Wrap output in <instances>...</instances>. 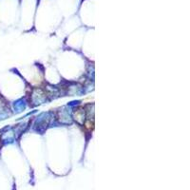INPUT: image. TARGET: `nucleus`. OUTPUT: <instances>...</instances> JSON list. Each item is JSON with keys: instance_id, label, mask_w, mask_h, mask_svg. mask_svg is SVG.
<instances>
[{"instance_id": "obj_1", "label": "nucleus", "mask_w": 190, "mask_h": 190, "mask_svg": "<svg viewBox=\"0 0 190 190\" xmlns=\"http://www.w3.org/2000/svg\"><path fill=\"white\" fill-rule=\"evenodd\" d=\"M48 115H49L48 113H43L36 119L34 124V128L36 131L43 132L46 129L47 126L48 125V120H49Z\"/></svg>"}, {"instance_id": "obj_2", "label": "nucleus", "mask_w": 190, "mask_h": 190, "mask_svg": "<svg viewBox=\"0 0 190 190\" xmlns=\"http://www.w3.org/2000/svg\"><path fill=\"white\" fill-rule=\"evenodd\" d=\"M46 98H47V95H45V93L42 90L35 89L34 93H32L31 101L34 105H40V104H43L46 101Z\"/></svg>"}, {"instance_id": "obj_3", "label": "nucleus", "mask_w": 190, "mask_h": 190, "mask_svg": "<svg viewBox=\"0 0 190 190\" xmlns=\"http://www.w3.org/2000/svg\"><path fill=\"white\" fill-rule=\"evenodd\" d=\"M26 106H27V103H26V101L24 100V99H20V100L16 101L13 104V107H14V109L16 110V112H21L23 109H26Z\"/></svg>"}, {"instance_id": "obj_4", "label": "nucleus", "mask_w": 190, "mask_h": 190, "mask_svg": "<svg viewBox=\"0 0 190 190\" xmlns=\"http://www.w3.org/2000/svg\"><path fill=\"white\" fill-rule=\"evenodd\" d=\"M60 121L63 124H70L71 116L68 110H65V109L62 110V112L60 113Z\"/></svg>"}]
</instances>
